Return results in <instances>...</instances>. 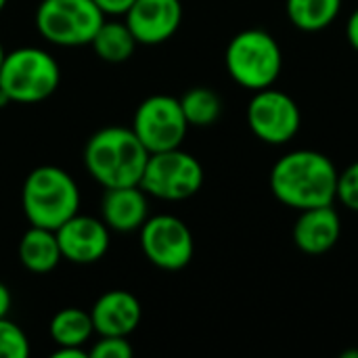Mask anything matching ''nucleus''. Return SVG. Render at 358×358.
Returning a JSON list of instances; mask_svg holds the SVG:
<instances>
[{
	"instance_id": "f257e3e1",
	"label": "nucleus",
	"mask_w": 358,
	"mask_h": 358,
	"mask_svg": "<svg viewBox=\"0 0 358 358\" xmlns=\"http://www.w3.org/2000/svg\"><path fill=\"white\" fill-rule=\"evenodd\" d=\"M338 168L319 151L298 149L285 153L271 170V191L287 208L298 212L334 206L338 191Z\"/></svg>"
},
{
	"instance_id": "f03ea898",
	"label": "nucleus",
	"mask_w": 358,
	"mask_h": 358,
	"mask_svg": "<svg viewBox=\"0 0 358 358\" xmlns=\"http://www.w3.org/2000/svg\"><path fill=\"white\" fill-rule=\"evenodd\" d=\"M149 155L132 128L107 126L88 138L84 166L105 189L132 187L141 182Z\"/></svg>"
},
{
	"instance_id": "7ed1b4c3",
	"label": "nucleus",
	"mask_w": 358,
	"mask_h": 358,
	"mask_svg": "<svg viewBox=\"0 0 358 358\" xmlns=\"http://www.w3.org/2000/svg\"><path fill=\"white\" fill-rule=\"evenodd\" d=\"M21 203L29 224L57 231L65 220L78 214L80 189L65 170L57 166H40L27 174Z\"/></svg>"
},
{
	"instance_id": "20e7f679",
	"label": "nucleus",
	"mask_w": 358,
	"mask_h": 358,
	"mask_svg": "<svg viewBox=\"0 0 358 358\" xmlns=\"http://www.w3.org/2000/svg\"><path fill=\"white\" fill-rule=\"evenodd\" d=\"M229 76L248 90L271 88L281 76L283 55L279 42L264 29H243L227 46Z\"/></svg>"
},
{
	"instance_id": "39448f33",
	"label": "nucleus",
	"mask_w": 358,
	"mask_h": 358,
	"mask_svg": "<svg viewBox=\"0 0 358 358\" xmlns=\"http://www.w3.org/2000/svg\"><path fill=\"white\" fill-rule=\"evenodd\" d=\"M61 82L57 61L42 48L21 46L6 52L0 67V90L13 103H40L48 99Z\"/></svg>"
},
{
	"instance_id": "423d86ee",
	"label": "nucleus",
	"mask_w": 358,
	"mask_h": 358,
	"mask_svg": "<svg viewBox=\"0 0 358 358\" xmlns=\"http://www.w3.org/2000/svg\"><path fill=\"white\" fill-rule=\"evenodd\" d=\"M105 13L94 0H42L36 10V27L57 46L90 44L103 25Z\"/></svg>"
},
{
	"instance_id": "0eeeda50",
	"label": "nucleus",
	"mask_w": 358,
	"mask_h": 358,
	"mask_svg": "<svg viewBox=\"0 0 358 358\" xmlns=\"http://www.w3.org/2000/svg\"><path fill=\"white\" fill-rule=\"evenodd\" d=\"M203 185V168L180 147L151 153L138 187L157 199L182 201L193 197Z\"/></svg>"
},
{
	"instance_id": "6e6552de",
	"label": "nucleus",
	"mask_w": 358,
	"mask_h": 358,
	"mask_svg": "<svg viewBox=\"0 0 358 358\" xmlns=\"http://www.w3.org/2000/svg\"><path fill=\"white\" fill-rule=\"evenodd\" d=\"M132 130L149 153H159L180 147L189 124L176 96L153 94L136 107Z\"/></svg>"
},
{
	"instance_id": "1a4fd4ad",
	"label": "nucleus",
	"mask_w": 358,
	"mask_h": 358,
	"mask_svg": "<svg viewBox=\"0 0 358 358\" xmlns=\"http://www.w3.org/2000/svg\"><path fill=\"white\" fill-rule=\"evenodd\" d=\"M138 231L143 254L157 268L180 271L193 260V235L180 218L157 214L147 218Z\"/></svg>"
},
{
	"instance_id": "9d476101",
	"label": "nucleus",
	"mask_w": 358,
	"mask_h": 358,
	"mask_svg": "<svg viewBox=\"0 0 358 358\" xmlns=\"http://www.w3.org/2000/svg\"><path fill=\"white\" fill-rule=\"evenodd\" d=\"M248 124L256 138L268 145L289 143L302 124L298 103L283 90L262 88L256 90L248 105Z\"/></svg>"
},
{
	"instance_id": "9b49d317",
	"label": "nucleus",
	"mask_w": 358,
	"mask_h": 358,
	"mask_svg": "<svg viewBox=\"0 0 358 358\" xmlns=\"http://www.w3.org/2000/svg\"><path fill=\"white\" fill-rule=\"evenodd\" d=\"M182 23L180 0H134L126 10V25L138 44L153 46L170 40Z\"/></svg>"
},
{
	"instance_id": "f8f14e48",
	"label": "nucleus",
	"mask_w": 358,
	"mask_h": 358,
	"mask_svg": "<svg viewBox=\"0 0 358 358\" xmlns=\"http://www.w3.org/2000/svg\"><path fill=\"white\" fill-rule=\"evenodd\" d=\"M55 233L63 258L73 264H94L109 250V227L94 216L73 214Z\"/></svg>"
},
{
	"instance_id": "ddd939ff",
	"label": "nucleus",
	"mask_w": 358,
	"mask_h": 358,
	"mask_svg": "<svg viewBox=\"0 0 358 358\" xmlns=\"http://www.w3.org/2000/svg\"><path fill=\"white\" fill-rule=\"evenodd\" d=\"M342 235V222L334 206L302 210L294 224V243L302 254H327Z\"/></svg>"
},
{
	"instance_id": "4468645a",
	"label": "nucleus",
	"mask_w": 358,
	"mask_h": 358,
	"mask_svg": "<svg viewBox=\"0 0 358 358\" xmlns=\"http://www.w3.org/2000/svg\"><path fill=\"white\" fill-rule=\"evenodd\" d=\"M141 315V302L134 298V294L124 289H111L103 294L90 310L94 334L122 338H128L138 327Z\"/></svg>"
},
{
	"instance_id": "2eb2a0df",
	"label": "nucleus",
	"mask_w": 358,
	"mask_h": 358,
	"mask_svg": "<svg viewBox=\"0 0 358 358\" xmlns=\"http://www.w3.org/2000/svg\"><path fill=\"white\" fill-rule=\"evenodd\" d=\"M101 216L111 231L117 233L138 231L149 218L147 193L138 185L105 189V195L101 199Z\"/></svg>"
},
{
	"instance_id": "dca6fc26",
	"label": "nucleus",
	"mask_w": 358,
	"mask_h": 358,
	"mask_svg": "<svg viewBox=\"0 0 358 358\" xmlns=\"http://www.w3.org/2000/svg\"><path fill=\"white\" fill-rule=\"evenodd\" d=\"M63 254L59 248L57 233L44 227H29L19 241L21 264L36 275H46L57 268Z\"/></svg>"
},
{
	"instance_id": "f3484780",
	"label": "nucleus",
	"mask_w": 358,
	"mask_h": 358,
	"mask_svg": "<svg viewBox=\"0 0 358 358\" xmlns=\"http://www.w3.org/2000/svg\"><path fill=\"white\" fill-rule=\"evenodd\" d=\"M136 38L130 31V27L120 21H103V25L96 29L90 46L94 52L107 61V63H124L128 61L136 50Z\"/></svg>"
},
{
	"instance_id": "a211bd4d",
	"label": "nucleus",
	"mask_w": 358,
	"mask_h": 358,
	"mask_svg": "<svg viewBox=\"0 0 358 358\" xmlns=\"http://www.w3.org/2000/svg\"><path fill=\"white\" fill-rule=\"evenodd\" d=\"M289 21L302 31L327 29L342 10V0H287Z\"/></svg>"
},
{
	"instance_id": "6ab92c4d",
	"label": "nucleus",
	"mask_w": 358,
	"mask_h": 358,
	"mask_svg": "<svg viewBox=\"0 0 358 358\" xmlns=\"http://www.w3.org/2000/svg\"><path fill=\"white\" fill-rule=\"evenodd\" d=\"M178 101L189 126L208 128L216 124L222 113V99L218 96L216 90L208 86H195L187 90Z\"/></svg>"
},
{
	"instance_id": "aec40b11",
	"label": "nucleus",
	"mask_w": 358,
	"mask_h": 358,
	"mask_svg": "<svg viewBox=\"0 0 358 358\" xmlns=\"http://www.w3.org/2000/svg\"><path fill=\"white\" fill-rule=\"evenodd\" d=\"M94 334L90 313L80 308H63L50 321V338L57 346H84Z\"/></svg>"
},
{
	"instance_id": "412c9836",
	"label": "nucleus",
	"mask_w": 358,
	"mask_h": 358,
	"mask_svg": "<svg viewBox=\"0 0 358 358\" xmlns=\"http://www.w3.org/2000/svg\"><path fill=\"white\" fill-rule=\"evenodd\" d=\"M29 355V342L19 325L0 319V358H25Z\"/></svg>"
},
{
	"instance_id": "4be33fe9",
	"label": "nucleus",
	"mask_w": 358,
	"mask_h": 358,
	"mask_svg": "<svg viewBox=\"0 0 358 358\" xmlns=\"http://www.w3.org/2000/svg\"><path fill=\"white\" fill-rule=\"evenodd\" d=\"M336 199H340L348 210L358 212V162L350 164L344 172L338 174Z\"/></svg>"
},
{
	"instance_id": "5701e85b",
	"label": "nucleus",
	"mask_w": 358,
	"mask_h": 358,
	"mask_svg": "<svg viewBox=\"0 0 358 358\" xmlns=\"http://www.w3.org/2000/svg\"><path fill=\"white\" fill-rule=\"evenodd\" d=\"M132 346L128 338L122 336H101L99 342L88 350L90 358H130L132 357Z\"/></svg>"
},
{
	"instance_id": "b1692460",
	"label": "nucleus",
	"mask_w": 358,
	"mask_h": 358,
	"mask_svg": "<svg viewBox=\"0 0 358 358\" xmlns=\"http://www.w3.org/2000/svg\"><path fill=\"white\" fill-rule=\"evenodd\" d=\"M94 4L105 15H126V10L134 4V0H94Z\"/></svg>"
},
{
	"instance_id": "393cba45",
	"label": "nucleus",
	"mask_w": 358,
	"mask_h": 358,
	"mask_svg": "<svg viewBox=\"0 0 358 358\" xmlns=\"http://www.w3.org/2000/svg\"><path fill=\"white\" fill-rule=\"evenodd\" d=\"M346 36H348V42L350 46L358 52V8H355L346 21Z\"/></svg>"
},
{
	"instance_id": "a878e982",
	"label": "nucleus",
	"mask_w": 358,
	"mask_h": 358,
	"mask_svg": "<svg viewBox=\"0 0 358 358\" xmlns=\"http://www.w3.org/2000/svg\"><path fill=\"white\" fill-rule=\"evenodd\" d=\"M55 358H88V352L82 346H59L55 352Z\"/></svg>"
},
{
	"instance_id": "bb28decb",
	"label": "nucleus",
	"mask_w": 358,
	"mask_h": 358,
	"mask_svg": "<svg viewBox=\"0 0 358 358\" xmlns=\"http://www.w3.org/2000/svg\"><path fill=\"white\" fill-rule=\"evenodd\" d=\"M10 310V292L4 283H0V319L6 317Z\"/></svg>"
},
{
	"instance_id": "cd10ccee",
	"label": "nucleus",
	"mask_w": 358,
	"mask_h": 358,
	"mask_svg": "<svg viewBox=\"0 0 358 358\" xmlns=\"http://www.w3.org/2000/svg\"><path fill=\"white\" fill-rule=\"evenodd\" d=\"M10 103H13V101L8 99V94H6L4 90H0V109L6 107V105H10Z\"/></svg>"
},
{
	"instance_id": "c85d7f7f",
	"label": "nucleus",
	"mask_w": 358,
	"mask_h": 358,
	"mask_svg": "<svg viewBox=\"0 0 358 358\" xmlns=\"http://www.w3.org/2000/svg\"><path fill=\"white\" fill-rule=\"evenodd\" d=\"M4 57H6V50H4V46H2V42H0V67H2V61H4Z\"/></svg>"
},
{
	"instance_id": "c756f323",
	"label": "nucleus",
	"mask_w": 358,
	"mask_h": 358,
	"mask_svg": "<svg viewBox=\"0 0 358 358\" xmlns=\"http://www.w3.org/2000/svg\"><path fill=\"white\" fill-rule=\"evenodd\" d=\"M6 2H8V0H0V13H2V8L6 6Z\"/></svg>"
}]
</instances>
